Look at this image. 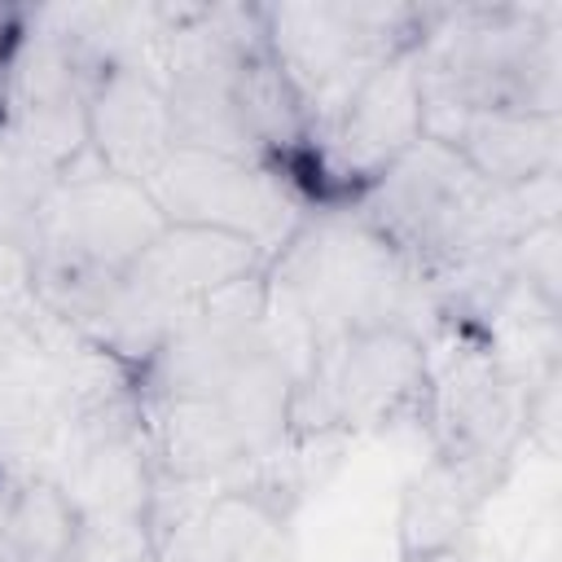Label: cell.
Listing matches in <instances>:
<instances>
[{
	"mask_svg": "<svg viewBox=\"0 0 562 562\" xmlns=\"http://www.w3.org/2000/svg\"><path fill=\"white\" fill-rule=\"evenodd\" d=\"M26 35V9L18 4H0V114H4V88H9V66H13V53Z\"/></svg>",
	"mask_w": 562,
	"mask_h": 562,
	"instance_id": "7402d4cb",
	"label": "cell"
},
{
	"mask_svg": "<svg viewBox=\"0 0 562 562\" xmlns=\"http://www.w3.org/2000/svg\"><path fill=\"white\" fill-rule=\"evenodd\" d=\"M501 483L505 479L483 465L430 452V461L400 492V514H395L400 562H422L457 544H470L474 518L501 492Z\"/></svg>",
	"mask_w": 562,
	"mask_h": 562,
	"instance_id": "9a60e30c",
	"label": "cell"
},
{
	"mask_svg": "<svg viewBox=\"0 0 562 562\" xmlns=\"http://www.w3.org/2000/svg\"><path fill=\"white\" fill-rule=\"evenodd\" d=\"M426 342L404 329H364L316 342L294 378L290 435L360 439L422 422Z\"/></svg>",
	"mask_w": 562,
	"mask_h": 562,
	"instance_id": "52a82bcc",
	"label": "cell"
},
{
	"mask_svg": "<svg viewBox=\"0 0 562 562\" xmlns=\"http://www.w3.org/2000/svg\"><path fill=\"white\" fill-rule=\"evenodd\" d=\"M57 167L0 127V241H26L35 211L57 184Z\"/></svg>",
	"mask_w": 562,
	"mask_h": 562,
	"instance_id": "ac0fdd59",
	"label": "cell"
},
{
	"mask_svg": "<svg viewBox=\"0 0 562 562\" xmlns=\"http://www.w3.org/2000/svg\"><path fill=\"white\" fill-rule=\"evenodd\" d=\"M35 312H40V307H35ZM35 312H26V316H0V364L13 360V356L31 342V334H35Z\"/></svg>",
	"mask_w": 562,
	"mask_h": 562,
	"instance_id": "603a6c76",
	"label": "cell"
},
{
	"mask_svg": "<svg viewBox=\"0 0 562 562\" xmlns=\"http://www.w3.org/2000/svg\"><path fill=\"white\" fill-rule=\"evenodd\" d=\"M294 509L259 483H154L149 562H294Z\"/></svg>",
	"mask_w": 562,
	"mask_h": 562,
	"instance_id": "8fae6325",
	"label": "cell"
},
{
	"mask_svg": "<svg viewBox=\"0 0 562 562\" xmlns=\"http://www.w3.org/2000/svg\"><path fill=\"white\" fill-rule=\"evenodd\" d=\"M97 70L101 61L53 18V9H26L0 127L66 171L88 154V97Z\"/></svg>",
	"mask_w": 562,
	"mask_h": 562,
	"instance_id": "4fadbf2b",
	"label": "cell"
},
{
	"mask_svg": "<svg viewBox=\"0 0 562 562\" xmlns=\"http://www.w3.org/2000/svg\"><path fill=\"white\" fill-rule=\"evenodd\" d=\"M263 307L277 338L299 356L364 329L430 338L443 325L435 285L351 206L321 202L263 263Z\"/></svg>",
	"mask_w": 562,
	"mask_h": 562,
	"instance_id": "7a4b0ae2",
	"label": "cell"
},
{
	"mask_svg": "<svg viewBox=\"0 0 562 562\" xmlns=\"http://www.w3.org/2000/svg\"><path fill=\"white\" fill-rule=\"evenodd\" d=\"M562 435V369L536 378L522 395V448H536L540 457H558Z\"/></svg>",
	"mask_w": 562,
	"mask_h": 562,
	"instance_id": "ffe728a7",
	"label": "cell"
},
{
	"mask_svg": "<svg viewBox=\"0 0 562 562\" xmlns=\"http://www.w3.org/2000/svg\"><path fill=\"white\" fill-rule=\"evenodd\" d=\"M145 189L167 224L233 233L263 250V259H272L316 206L294 176L193 145H176Z\"/></svg>",
	"mask_w": 562,
	"mask_h": 562,
	"instance_id": "30bf717a",
	"label": "cell"
},
{
	"mask_svg": "<svg viewBox=\"0 0 562 562\" xmlns=\"http://www.w3.org/2000/svg\"><path fill=\"white\" fill-rule=\"evenodd\" d=\"M132 386L127 364L40 307L31 342L0 364V465L35 474L70 417Z\"/></svg>",
	"mask_w": 562,
	"mask_h": 562,
	"instance_id": "ba28073f",
	"label": "cell"
},
{
	"mask_svg": "<svg viewBox=\"0 0 562 562\" xmlns=\"http://www.w3.org/2000/svg\"><path fill=\"white\" fill-rule=\"evenodd\" d=\"M88 527L79 505L44 474H18L4 527L0 562H83Z\"/></svg>",
	"mask_w": 562,
	"mask_h": 562,
	"instance_id": "e0dca14e",
	"label": "cell"
},
{
	"mask_svg": "<svg viewBox=\"0 0 562 562\" xmlns=\"http://www.w3.org/2000/svg\"><path fill=\"white\" fill-rule=\"evenodd\" d=\"M158 75L176 145L268 162L303 184L307 123L263 44L259 4H162Z\"/></svg>",
	"mask_w": 562,
	"mask_h": 562,
	"instance_id": "6da1fadb",
	"label": "cell"
},
{
	"mask_svg": "<svg viewBox=\"0 0 562 562\" xmlns=\"http://www.w3.org/2000/svg\"><path fill=\"white\" fill-rule=\"evenodd\" d=\"M171 149H176V123L162 75L154 66H127V61L101 66L88 97V154L105 171L145 184Z\"/></svg>",
	"mask_w": 562,
	"mask_h": 562,
	"instance_id": "5bb4252c",
	"label": "cell"
},
{
	"mask_svg": "<svg viewBox=\"0 0 562 562\" xmlns=\"http://www.w3.org/2000/svg\"><path fill=\"white\" fill-rule=\"evenodd\" d=\"M263 44L290 83L307 149L347 105V97L422 35V4L400 0H281L259 4Z\"/></svg>",
	"mask_w": 562,
	"mask_h": 562,
	"instance_id": "5b68a950",
	"label": "cell"
},
{
	"mask_svg": "<svg viewBox=\"0 0 562 562\" xmlns=\"http://www.w3.org/2000/svg\"><path fill=\"white\" fill-rule=\"evenodd\" d=\"M522 395L527 386L496 360L479 329L443 321L426 338L422 426L439 457L509 479L522 452Z\"/></svg>",
	"mask_w": 562,
	"mask_h": 562,
	"instance_id": "9c48e42d",
	"label": "cell"
},
{
	"mask_svg": "<svg viewBox=\"0 0 562 562\" xmlns=\"http://www.w3.org/2000/svg\"><path fill=\"white\" fill-rule=\"evenodd\" d=\"M426 136V101L413 48L378 66L334 114V123L312 140L303 184L307 198L351 202L364 193L395 158H404Z\"/></svg>",
	"mask_w": 562,
	"mask_h": 562,
	"instance_id": "7c38bea8",
	"label": "cell"
},
{
	"mask_svg": "<svg viewBox=\"0 0 562 562\" xmlns=\"http://www.w3.org/2000/svg\"><path fill=\"white\" fill-rule=\"evenodd\" d=\"M426 136L452 145L483 180L501 189L562 176V114L479 110V114L448 119Z\"/></svg>",
	"mask_w": 562,
	"mask_h": 562,
	"instance_id": "2e32d148",
	"label": "cell"
},
{
	"mask_svg": "<svg viewBox=\"0 0 562 562\" xmlns=\"http://www.w3.org/2000/svg\"><path fill=\"white\" fill-rule=\"evenodd\" d=\"M509 277L518 285H527L531 294L562 303V224H540L531 233H522L509 250H505Z\"/></svg>",
	"mask_w": 562,
	"mask_h": 562,
	"instance_id": "d6986e66",
	"label": "cell"
},
{
	"mask_svg": "<svg viewBox=\"0 0 562 562\" xmlns=\"http://www.w3.org/2000/svg\"><path fill=\"white\" fill-rule=\"evenodd\" d=\"M351 206L443 294L452 281L505 255L522 233L553 224L562 211V176L501 189L452 145L422 136L356 193Z\"/></svg>",
	"mask_w": 562,
	"mask_h": 562,
	"instance_id": "3957f363",
	"label": "cell"
},
{
	"mask_svg": "<svg viewBox=\"0 0 562 562\" xmlns=\"http://www.w3.org/2000/svg\"><path fill=\"white\" fill-rule=\"evenodd\" d=\"M13 487H18V474L0 465V527H4V514H9V501H13Z\"/></svg>",
	"mask_w": 562,
	"mask_h": 562,
	"instance_id": "cb8c5ba5",
	"label": "cell"
},
{
	"mask_svg": "<svg viewBox=\"0 0 562 562\" xmlns=\"http://www.w3.org/2000/svg\"><path fill=\"white\" fill-rule=\"evenodd\" d=\"M162 224L167 220L145 184L123 180L83 154L57 176L22 241L35 263L40 303L119 277Z\"/></svg>",
	"mask_w": 562,
	"mask_h": 562,
	"instance_id": "8992f818",
	"label": "cell"
},
{
	"mask_svg": "<svg viewBox=\"0 0 562 562\" xmlns=\"http://www.w3.org/2000/svg\"><path fill=\"white\" fill-rule=\"evenodd\" d=\"M422 562H474V553H470V544H457V549L435 553V558H422Z\"/></svg>",
	"mask_w": 562,
	"mask_h": 562,
	"instance_id": "d4e9b609",
	"label": "cell"
},
{
	"mask_svg": "<svg viewBox=\"0 0 562 562\" xmlns=\"http://www.w3.org/2000/svg\"><path fill=\"white\" fill-rule=\"evenodd\" d=\"M426 132L479 110L562 114V4H422Z\"/></svg>",
	"mask_w": 562,
	"mask_h": 562,
	"instance_id": "277c9868",
	"label": "cell"
},
{
	"mask_svg": "<svg viewBox=\"0 0 562 562\" xmlns=\"http://www.w3.org/2000/svg\"><path fill=\"white\" fill-rule=\"evenodd\" d=\"M40 307L35 263L22 241H0V316H26Z\"/></svg>",
	"mask_w": 562,
	"mask_h": 562,
	"instance_id": "44dd1931",
	"label": "cell"
}]
</instances>
